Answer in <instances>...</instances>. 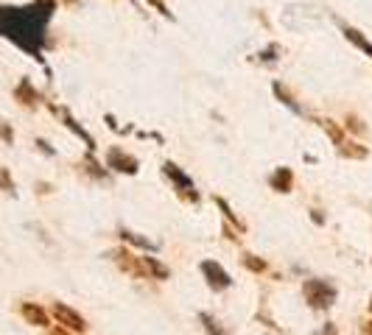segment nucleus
Segmentation results:
<instances>
[{
    "label": "nucleus",
    "mask_w": 372,
    "mask_h": 335,
    "mask_svg": "<svg viewBox=\"0 0 372 335\" xmlns=\"http://www.w3.org/2000/svg\"><path fill=\"white\" fill-rule=\"evenodd\" d=\"M149 3H154L157 9H160V14H165V17H171V12H168V6L162 3V0H149Z\"/></svg>",
    "instance_id": "23"
},
{
    "label": "nucleus",
    "mask_w": 372,
    "mask_h": 335,
    "mask_svg": "<svg viewBox=\"0 0 372 335\" xmlns=\"http://www.w3.org/2000/svg\"><path fill=\"white\" fill-rule=\"evenodd\" d=\"M322 335H336V324H327V327L322 330Z\"/></svg>",
    "instance_id": "24"
},
{
    "label": "nucleus",
    "mask_w": 372,
    "mask_h": 335,
    "mask_svg": "<svg viewBox=\"0 0 372 335\" xmlns=\"http://www.w3.org/2000/svg\"><path fill=\"white\" fill-rule=\"evenodd\" d=\"M54 12V3L45 0L43 6H31V9H0V34L14 39L20 48L31 51L34 56L39 54L43 45V28Z\"/></svg>",
    "instance_id": "1"
},
{
    "label": "nucleus",
    "mask_w": 372,
    "mask_h": 335,
    "mask_svg": "<svg viewBox=\"0 0 372 335\" xmlns=\"http://www.w3.org/2000/svg\"><path fill=\"white\" fill-rule=\"evenodd\" d=\"M23 319L28 321V324H34V327H48L51 321H48V313L39 308V305H34V302H25L23 305Z\"/></svg>",
    "instance_id": "9"
},
{
    "label": "nucleus",
    "mask_w": 372,
    "mask_h": 335,
    "mask_svg": "<svg viewBox=\"0 0 372 335\" xmlns=\"http://www.w3.org/2000/svg\"><path fill=\"white\" fill-rule=\"evenodd\" d=\"M269 185H272V190H277V193H292V185H294L292 168H277V171L269 176Z\"/></svg>",
    "instance_id": "8"
},
{
    "label": "nucleus",
    "mask_w": 372,
    "mask_h": 335,
    "mask_svg": "<svg viewBox=\"0 0 372 335\" xmlns=\"http://www.w3.org/2000/svg\"><path fill=\"white\" fill-rule=\"evenodd\" d=\"M54 319H56L65 330H70V332H85V330H87L85 316L76 313V310H73L70 305H65V302H56V305H54Z\"/></svg>",
    "instance_id": "4"
},
{
    "label": "nucleus",
    "mask_w": 372,
    "mask_h": 335,
    "mask_svg": "<svg viewBox=\"0 0 372 335\" xmlns=\"http://www.w3.org/2000/svg\"><path fill=\"white\" fill-rule=\"evenodd\" d=\"M216 204H219V207L224 209V216H227V221H232V224H235V227H238V229L243 232V224H241V218H238V216L232 213V209H230V204H227L224 198H216Z\"/></svg>",
    "instance_id": "19"
},
{
    "label": "nucleus",
    "mask_w": 372,
    "mask_h": 335,
    "mask_svg": "<svg viewBox=\"0 0 372 335\" xmlns=\"http://www.w3.org/2000/svg\"><path fill=\"white\" fill-rule=\"evenodd\" d=\"M199 321H201V327H204V332L208 335H232L216 316H210V313H199Z\"/></svg>",
    "instance_id": "12"
},
{
    "label": "nucleus",
    "mask_w": 372,
    "mask_h": 335,
    "mask_svg": "<svg viewBox=\"0 0 372 335\" xmlns=\"http://www.w3.org/2000/svg\"><path fill=\"white\" fill-rule=\"evenodd\" d=\"M54 112L65 117V123H67V129H73V132H76V135H78L81 140H85V143H87V148H96V143H93V137H90V135H87L85 129H81V126H78V123H76V120H73L70 115H67V109H59V106H54Z\"/></svg>",
    "instance_id": "13"
},
{
    "label": "nucleus",
    "mask_w": 372,
    "mask_h": 335,
    "mask_svg": "<svg viewBox=\"0 0 372 335\" xmlns=\"http://www.w3.org/2000/svg\"><path fill=\"white\" fill-rule=\"evenodd\" d=\"M339 151H342V157H353V159H364V157H366V148L358 146V143H353V140H350V143L344 140V143L339 146Z\"/></svg>",
    "instance_id": "16"
},
{
    "label": "nucleus",
    "mask_w": 372,
    "mask_h": 335,
    "mask_svg": "<svg viewBox=\"0 0 372 335\" xmlns=\"http://www.w3.org/2000/svg\"><path fill=\"white\" fill-rule=\"evenodd\" d=\"M109 260H115L127 274L146 279V271H143V266H140V257H135L129 249H115V251H109Z\"/></svg>",
    "instance_id": "6"
},
{
    "label": "nucleus",
    "mask_w": 372,
    "mask_h": 335,
    "mask_svg": "<svg viewBox=\"0 0 372 335\" xmlns=\"http://www.w3.org/2000/svg\"><path fill=\"white\" fill-rule=\"evenodd\" d=\"M107 168H112V171H118V174H138V159L127 151H120V148H109Z\"/></svg>",
    "instance_id": "7"
},
{
    "label": "nucleus",
    "mask_w": 372,
    "mask_h": 335,
    "mask_svg": "<svg viewBox=\"0 0 372 335\" xmlns=\"http://www.w3.org/2000/svg\"><path fill=\"white\" fill-rule=\"evenodd\" d=\"M165 168V176H168L174 185H177V193L185 198V201H199V193H196V187H193V179L188 176V174H182L179 171V165H174V162H165L162 165Z\"/></svg>",
    "instance_id": "3"
},
{
    "label": "nucleus",
    "mask_w": 372,
    "mask_h": 335,
    "mask_svg": "<svg viewBox=\"0 0 372 335\" xmlns=\"http://www.w3.org/2000/svg\"><path fill=\"white\" fill-rule=\"evenodd\" d=\"M14 98H17L23 106H36V101H39V95H36V90L31 87V81H28V78H23V81L17 84Z\"/></svg>",
    "instance_id": "11"
},
{
    "label": "nucleus",
    "mask_w": 372,
    "mask_h": 335,
    "mask_svg": "<svg viewBox=\"0 0 372 335\" xmlns=\"http://www.w3.org/2000/svg\"><path fill=\"white\" fill-rule=\"evenodd\" d=\"M0 190H6V193H14V182L9 176L6 168H0Z\"/></svg>",
    "instance_id": "22"
},
{
    "label": "nucleus",
    "mask_w": 372,
    "mask_h": 335,
    "mask_svg": "<svg viewBox=\"0 0 372 335\" xmlns=\"http://www.w3.org/2000/svg\"><path fill=\"white\" fill-rule=\"evenodd\" d=\"M48 335H67V332H65V330H51Z\"/></svg>",
    "instance_id": "26"
},
{
    "label": "nucleus",
    "mask_w": 372,
    "mask_h": 335,
    "mask_svg": "<svg viewBox=\"0 0 372 335\" xmlns=\"http://www.w3.org/2000/svg\"><path fill=\"white\" fill-rule=\"evenodd\" d=\"M274 93H277V98H280V101H283V104H285V106H292V109H294V112H300V106H297V104H294V98H292V93H288V90H285V87H283V84H280V81H277V84H274Z\"/></svg>",
    "instance_id": "18"
},
{
    "label": "nucleus",
    "mask_w": 372,
    "mask_h": 335,
    "mask_svg": "<svg viewBox=\"0 0 372 335\" xmlns=\"http://www.w3.org/2000/svg\"><path fill=\"white\" fill-rule=\"evenodd\" d=\"M344 36H347V39L353 42V45H358L361 51H366V54L372 56V45H369V42L364 39V34H361L358 28H350V25H347V28H344Z\"/></svg>",
    "instance_id": "15"
},
{
    "label": "nucleus",
    "mask_w": 372,
    "mask_h": 335,
    "mask_svg": "<svg viewBox=\"0 0 372 335\" xmlns=\"http://www.w3.org/2000/svg\"><path fill=\"white\" fill-rule=\"evenodd\" d=\"M322 129H325L330 137H333V143H336V146H342V143H344V135H342V129L336 126V120H322Z\"/></svg>",
    "instance_id": "17"
},
{
    "label": "nucleus",
    "mask_w": 372,
    "mask_h": 335,
    "mask_svg": "<svg viewBox=\"0 0 372 335\" xmlns=\"http://www.w3.org/2000/svg\"><path fill=\"white\" fill-rule=\"evenodd\" d=\"M201 274H204V279H208V285L219 293V290H227L230 285H232V277L216 263V260H204L201 263Z\"/></svg>",
    "instance_id": "5"
},
{
    "label": "nucleus",
    "mask_w": 372,
    "mask_h": 335,
    "mask_svg": "<svg viewBox=\"0 0 372 335\" xmlns=\"http://www.w3.org/2000/svg\"><path fill=\"white\" fill-rule=\"evenodd\" d=\"M0 140H3L6 146H12V143H14V132H12V126H9L3 117H0Z\"/></svg>",
    "instance_id": "21"
},
{
    "label": "nucleus",
    "mask_w": 372,
    "mask_h": 335,
    "mask_svg": "<svg viewBox=\"0 0 372 335\" xmlns=\"http://www.w3.org/2000/svg\"><path fill=\"white\" fill-rule=\"evenodd\" d=\"M303 293H305V302L314 310H327L336 302V285H330L327 279H305Z\"/></svg>",
    "instance_id": "2"
},
{
    "label": "nucleus",
    "mask_w": 372,
    "mask_h": 335,
    "mask_svg": "<svg viewBox=\"0 0 372 335\" xmlns=\"http://www.w3.org/2000/svg\"><path fill=\"white\" fill-rule=\"evenodd\" d=\"M243 266L250 268V271H255V274L266 271V263H263V260H258V257H252V255H246V257H243Z\"/></svg>",
    "instance_id": "20"
},
{
    "label": "nucleus",
    "mask_w": 372,
    "mask_h": 335,
    "mask_svg": "<svg viewBox=\"0 0 372 335\" xmlns=\"http://www.w3.org/2000/svg\"><path fill=\"white\" fill-rule=\"evenodd\" d=\"M120 238H123V240H127V243H132V246L149 249V251H154V249H157V243H151L149 238H140L138 232H129V229H123V232H120Z\"/></svg>",
    "instance_id": "14"
},
{
    "label": "nucleus",
    "mask_w": 372,
    "mask_h": 335,
    "mask_svg": "<svg viewBox=\"0 0 372 335\" xmlns=\"http://www.w3.org/2000/svg\"><path fill=\"white\" fill-rule=\"evenodd\" d=\"M364 335H372V319L364 324Z\"/></svg>",
    "instance_id": "25"
},
{
    "label": "nucleus",
    "mask_w": 372,
    "mask_h": 335,
    "mask_svg": "<svg viewBox=\"0 0 372 335\" xmlns=\"http://www.w3.org/2000/svg\"><path fill=\"white\" fill-rule=\"evenodd\" d=\"M140 266H143V271H146L149 279H151V277H154V279H168V274H171L168 266H162L157 257H149V255L140 257Z\"/></svg>",
    "instance_id": "10"
}]
</instances>
